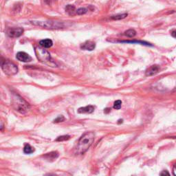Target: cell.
<instances>
[{
    "mask_svg": "<svg viewBox=\"0 0 176 176\" xmlns=\"http://www.w3.org/2000/svg\"><path fill=\"white\" fill-rule=\"evenodd\" d=\"M94 140V134L93 132H86L80 138L76 147L78 154H83L88 150Z\"/></svg>",
    "mask_w": 176,
    "mask_h": 176,
    "instance_id": "1",
    "label": "cell"
},
{
    "mask_svg": "<svg viewBox=\"0 0 176 176\" xmlns=\"http://www.w3.org/2000/svg\"><path fill=\"white\" fill-rule=\"evenodd\" d=\"M12 105L14 109L21 114H26L30 107V105L17 94H15L12 97Z\"/></svg>",
    "mask_w": 176,
    "mask_h": 176,
    "instance_id": "2",
    "label": "cell"
},
{
    "mask_svg": "<svg viewBox=\"0 0 176 176\" xmlns=\"http://www.w3.org/2000/svg\"><path fill=\"white\" fill-rule=\"evenodd\" d=\"M1 69L6 74L12 76L18 72V67L17 65L9 61H3L1 64Z\"/></svg>",
    "mask_w": 176,
    "mask_h": 176,
    "instance_id": "3",
    "label": "cell"
},
{
    "mask_svg": "<svg viewBox=\"0 0 176 176\" xmlns=\"http://www.w3.org/2000/svg\"><path fill=\"white\" fill-rule=\"evenodd\" d=\"M35 55L39 61L42 63H47L50 61L51 57H50V53L44 49V48L41 47H37L35 50Z\"/></svg>",
    "mask_w": 176,
    "mask_h": 176,
    "instance_id": "4",
    "label": "cell"
},
{
    "mask_svg": "<svg viewBox=\"0 0 176 176\" xmlns=\"http://www.w3.org/2000/svg\"><path fill=\"white\" fill-rule=\"evenodd\" d=\"M32 24L34 25H37L45 28L50 29H59L63 28V25L62 23L57 21H32Z\"/></svg>",
    "mask_w": 176,
    "mask_h": 176,
    "instance_id": "5",
    "label": "cell"
},
{
    "mask_svg": "<svg viewBox=\"0 0 176 176\" xmlns=\"http://www.w3.org/2000/svg\"><path fill=\"white\" fill-rule=\"evenodd\" d=\"M24 33V29L21 28H13L8 29L6 32L7 35L10 38H17Z\"/></svg>",
    "mask_w": 176,
    "mask_h": 176,
    "instance_id": "6",
    "label": "cell"
},
{
    "mask_svg": "<svg viewBox=\"0 0 176 176\" xmlns=\"http://www.w3.org/2000/svg\"><path fill=\"white\" fill-rule=\"evenodd\" d=\"M16 58L19 61L21 62H30L32 61V57L30 56L28 54L24 52H19L16 55Z\"/></svg>",
    "mask_w": 176,
    "mask_h": 176,
    "instance_id": "7",
    "label": "cell"
},
{
    "mask_svg": "<svg viewBox=\"0 0 176 176\" xmlns=\"http://www.w3.org/2000/svg\"><path fill=\"white\" fill-rule=\"evenodd\" d=\"M96 44L94 42L91 41H86L85 42H84L83 44H81L80 46V48L85 50H89V51H91L95 48Z\"/></svg>",
    "mask_w": 176,
    "mask_h": 176,
    "instance_id": "8",
    "label": "cell"
},
{
    "mask_svg": "<svg viewBox=\"0 0 176 176\" xmlns=\"http://www.w3.org/2000/svg\"><path fill=\"white\" fill-rule=\"evenodd\" d=\"M159 70H160V67H159L158 65H151V67H149V68L146 70V76H150L154 75V74H157V73L159 72Z\"/></svg>",
    "mask_w": 176,
    "mask_h": 176,
    "instance_id": "9",
    "label": "cell"
},
{
    "mask_svg": "<svg viewBox=\"0 0 176 176\" xmlns=\"http://www.w3.org/2000/svg\"><path fill=\"white\" fill-rule=\"evenodd\" d=\"M43 157L46 159V160L50 161V162H52V161L55 160L58 157H59V153L57 151H52V152L46 153Z\"/></svg>",
    "mask_w": 176,
    "mask_h": 176,
    "instance_id": "10",
    "label": "cell"
},
{
    "mask_svg": "<svg viewBox=\"0 0 176 176\" xmlns=\"http://www.w3.org/2000/svg\"><path fill=\"white\" fill-rule=\"evenodd\" d=\"M95 107L93 105H87L83 107H80L78 109V112L80 114H91L94 111Z\"/></svg>",
    "mask_w": 176,
    "mask_h": 176,
    "instance_id": "11",
    "label": "cell"
},
{
    "mask_svg": "<svg viewBox=\"0 0 176 176\" xmlns=\"http://www.w3.org/2000/svg\"><path fill=\"white\" fill-rule=\"evenodd\" d=\"M39 45L42 47V48H49L50 47L52 46L53 45V42L51 39H43V40L39 42Z\"/></svg>",
    "mask_w": 176,
    "mask_h": 176,
    "instance_id": "12",
    "label": "cell"
},
{
    "mask_svg": "<svg viewBox=\"0 0 176 176\" xmlns=\"http://www.w3.org/2000/svg\"><path fill=\"white\" fill-rule=\"evenodd\" d=\"M35 151V149L34 147H31L29 144H26L24 147V152L26 153V154H31Z\"/></svg>",
    "mask_w": 176,
    "mask_h": 176,
    "instance_id": "13",
    "label": "cell"
},
{
    "mask_svg": "<svg viewBox=\"0 0 176 176\" xmlns=\"http://www.w3.org/2000/svg\"><path fill=\"white\" fill-rule=\"evenodd\" d=\"M121 43H130V44H138L141 45H145V46H151L149 43L145 42H141V41H122Z\"/></svg>",
    "mask_w": 176,
    "mask_h": 176,
    "instance_id": "14",
    "label": "cell"
},
{
    "mask_svg": "<svg viewBox=\"0 0 176 176\" xmlns=\"http://www.w3.org/2000/svg\"><path fill=\"white\" fill-rule=\"evenodd\" d=\"M70 138V136L68 135H64V136H59L57 139L55 140L57 142H63V141H66V140H69Z\"/></svg>",
    "mask_w": 176,
    "mask_h": 176,
    "instance_id": "15",
    "label": "cell"
},
{
    "mask_svg": "<svg viewBox=\"0 0 176 176\" xmlns=\"http://www.w3.org/2000/svg\"><path fill=\"white\" fill-rule=\"evenodd\" d=\"M125 35L128 37H134L136 35V32L134 29H130L125 33Z\"/></svg>",
    "mask_w": 176,
    "mask_h": 176,
    "instance_id": "16",
    "label": "cell"
},
{
    "mask_svg": "<svg viewBox=\"0 0 176 176\" xmlns=\"http://www.w3.org/2000/svg\"><path fill=\"white\" fill-rule=\"evenodd\" d=\"M127 16V13H124V14H122V15H117L112 16L111 18L114 20H121L123 19H125Z\"/></svg>",
    "mask_w": 176,
    "mask_h": 176,
    "instance_id": "17",
    "label": "cell"
},
{
    "mask_svg": "<svg viewBox=\"0 0 176 176\" xmlns=\"http://www.w3.org/2000/svg\"><path fill=\"white\" fill-rule=\"evenodd\" d=\"M74 10H75V8L74 6H72L68 5L66 7V11L70 15H74Z\"/></svg>",
    "mask_w": 176,
    "mask_h": 176,
    "instance_id": "18",
    "label": "cell"
},
{
    "mask_svg": "<svg viewBox=\"0 0 176 176\" xmlns=\"http://www.w3.org/2000/svg\"><path fill=\"white\" fill-rule=\"evenodd\" d=\"M122 106V101L120 100H118L116 101H115L114 104V108L116 109H120L121 108Z\"/></svg>",
    "mask_w": 176,
    "mask_h": 176,
    "instance_id": "19",
    "label": "cell"
},
{
    "mask_svg": "<svg viewBox=\"0 0 176 176\" xmlns=\"http://www.w3.org/2000/svg\"><path fill=\"white\" fill-rule=\"evenodd\" d=\"M86 12H87V9L84 8H80L79 9H78L77 11H76V13H77L78 15H83Z\"/></svg>",
    "mask_w": 176,
    "mask_h": 176,
    "instance_id": "20",
    "label": "cell"
},
{
    "mask_svg": "<svg viewBox=\"0 0 176 176\" xmlns=\"http://www.w3.org/2000/svg\"><path fill=\"white\" fill-rule=\"evenodd\" d=\"M65 121V118L63 116H59V117H57L55 121H54V123H60V122H63Z\"/></svg>",
    "mask_w": 176,
    "mask_h": 176,
    "instance_id": "21",
    "label": "cell"
},
{
    "mask_svg": "<svg viewBox=\"0 0 176 176\" xmlns=\"http://www.w3.org/2000/svg\"><path fill=\"white\" fill-rule=\"evenodd\" d=\"M171 35L172 37L176 39V30H174L171 32Z\"/></svg>",
    "mask_w": 176,
    "mask_h": 176,
    "instance_id": "22",
    "label": "cell"
},
{
    "mask_svg": "<svg viewBox=\"0 0 176 176\" xmlns=\"http://www.w3.org/2000/svg\"><path fill=\"white\" fill-rule=\"evenodd\" d=\"M160 175H169V173H168L167 171H164L163 172H162V173H160Z\"/></svg>",
    "mask_w": 176,
    "mask_h": 176,
    "instance_id": "23",
    "label": "cell"
},
{
    "mask_svg": "<svg viewBox=\"0 0 176 176\" xmlns=\"http://www.w3.org/2000/svg\"><path fill=\"white\" fill-rule=\"evenodd\" d=\"M173 175H176V167H175V168H173Z\"/></svg>",
    "mask_w": 176,
    "mask_h": 176,
    "instance_id": "24",
    "label": "cell"
}]
</instances>
